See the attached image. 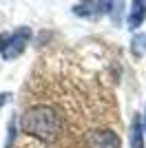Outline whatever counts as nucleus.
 Here are the masks:
<instances>
[{
    "label": "nucleus",
    "mask_w": 146,
    "mask_h": 148,
    "mask_svg": "<svg viewBox=\"0 0 146 148\" xmlns=\"http://www.w3.org/2000/svg\"><path fill=\"white\" fill-rule=\"evenodd\" d=\"M113 9V2H100V0H86V2H78L73 5V13L80 18H100L104 13H109Z\"/></svg>",
    "instance_id": "4"
},
{
    "label": "nucleus",
    "mask_w": 146,
    "mask_h": 148,
    "mask_svg": "<svg viewBox=\"0 0 146 148\" xmlns=\"http://www.w3.org/2000/svg\"><path fill=\"white\" fill-rule=\"evenodd\" d=\"M122 142L117 133L109 128H102V130H91L86 135V148H120Z\"/></svg>",
    "instance_id": "3"
},
{
    "label": "nucleus",
    "mask_w": 146,
    "mask_h": 148,
    "mask_svg": "<svg viewBox=\"0 0 146 148\" xmlns=\"http://www.w3.org/2000/svg\"><path fill=\"white\" fill-rule=\"evenodd\" d=\"M144 20H146V2H142V0L131 2L128 18H126V27H128V29H137V27H142Z\"/></svg>",
    "instance_id": "5"
},
{
    "label": "nucleus",
    "mask_w": 146,
    "mask_h": 148,
    "mask_svg": "<svg viewBox=\"0 0 146 148\" xmlns=\"http://www.w3.org/2000/svg\"><path fill=\"white\" fill-rule=\"evenodd\" d=\"M9 97H11V93H0V106L5 104V102H7Z\"/></svg>",
    "instance_id": "9"
},
{
    "label": "nucleus",
    "mask_w": 146,
    "mask_h": 148,
    "mask_svg": "<svg viewBox=\"0 0 146 148\" xmlns=\"http://www.w3.org/2000/svg\"><path fill=\"white\" fill-rule=\"evenodd\" d=\"M7 38H9V36H5V33H0V51L5 49V44H7Z\"/></svg>",
    "instance_id": "10"
},
{
    "label": "nucleus",
    "mask_w": 146,
    "mask_h": 148,
    "mask_svg": "<svg viewBox=\"0 0 146 148\" xmlns=\"http://www.w3.org/2000/svg\"><path fill=\"white\" fill-rule=\"evenodd\" d=\"M131 51L135 58H144L146 56V33H137L131 40Z\"/></svg>",
    "instance_id": "7"
},
{
    "label": "nucleus",
    "mask_w": 146,
    "mask_h": 148,
    "mask_svg": "<svg viewBox=\"0 0 146 148\" xmlns=\"http://www.w3.org/2000/svg\"><path fill=\"white\" fill-rule=\"evenodd\" d=\"M13 139H16V117L9 122V139H7V148L13 144Z\"/></svg>",
    "instance_id": "8"
},
{
    "label": "nucleus",
    "mask_w": 146,
    "mask_h": 148,
    "mask_svg": "<svg viewBox=\"0 0 146 148\" xmlns=\"http://www.w3.org/2000/svg\"><path fill=\"white\" fill-rule=\"evenodd\" d=\"M20 128L27 135H33L42 142H51L60 133V117L51 106H33L22 115Z\"/></svg>",
    "instance_id": "1"
},
{
    "label": "nucleus",
    "mask_w": 146,
    "mask_h": 148,
    "mask_svg": "<svg viewBox=\"0 0 146 148\" xmlns=\"http://www.w3.org/2000/svg\"><path fill=\"white\" fill-rule=\"evenodd\" d=\"M29 38H31V29H29V27H20V29H16L11 36L7 38L5 49L0 51L2 58H5V60H16L18 56H22V51H24V47H27V42H29Z\"/></svg>",
    "instance_id": "2"
},
{
    "label": "nucleus",
    "mask_w": 146,
    "mask_h": 148,
    "mask_svg": "<svg viewBox=\"0 0 146 148\" xmlns=\"http://www.w3.org/2000/svg\"><path fill=\"white\" fill-rule=\"evenodd\" d=\"M131 146H133V148H144V126H142V117L133 119V128H131Z\"/></svg>",
    "instance_id": "6"
},
{
    "label": "nucleus",
    "mask_w": 146,
    "mask_h": 148,
    "mask_svg": "<svg viewBox=\"0 0 146 148\" xmlns=\"http://www.w3.org/2000/svg\"><path fill=\"white\" fill-rule=\"evenodd\" d=\"M144 130H146V113H144Z\"/></svg>",
    "instance_id": "11"
}]
</instances>
